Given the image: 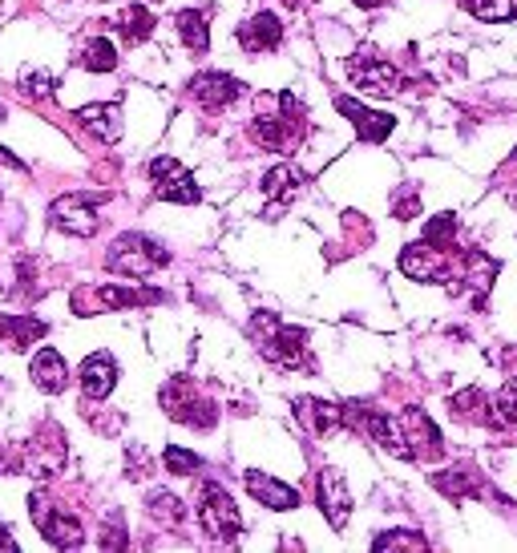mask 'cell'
I'll return each mask as SVG.
<instances>
[{
    "label": "cell",
    "instance_id": "1",
    "mask_svg": "<svg viewBox=\"0 0 517 553\" xmlns=\"http://www.w3.org/2000/svg\"><path fill=\"white\" fill-rule=\"evenodd\" d=\"M251 340H255V348L275 368H303L307 364V336H303V327H287L271 311H255L251 315Z\"/></svg>",
    "mask_w": 517,
    "mask_h": 553
},
{
    "label": "cell",
    "instance_id": "2",
    "mask_svg": "<svg viewBox=\"0 0 517 553\" xmlns=\"http://www.w3.org/2000/svg\"><path fill=\"white\" fill-rule=\"evenodd\" d=\"M198 517H202V529L211 533L215 541H223V545H231L239 537V529H243V513H239V505L231 501V493L219 481H206L198 489Z\"/></svg>",
    "mask_w": 517,
    "mask_h": 553
},
{
    "label": "cell",
    "instance_id": "3",
    "mask_svg": "<svg viewBox=\"0 0 517 553\" xmlns=\"http://www.w3.org/2000/svg\"><path fill=\"white\" fill-rule=\"evenodd\" d=\"M110 263H114V271H122V275H130V279H146V275H154L158 267L170 263V251L158 247V243H150V239L126 235V239L114 247Z\"/></svg>",
    "mask_w": 517,
    "mask_h": 553
},
{
    "label": "cell",
    "instance_id": "4",
    "mask_svg": "<svg viewBox=\"0 0 517 553\" xmlns=\"http://www.w3.org/2000/svg\"><path fill=\"white\" fill-rule=\"evenodd\" d=\"M93 198H81V194H65L49 206V223L73 239H89L97 231V214H93Z\"/></svg>",
    "mask_w": 517,
    "mask_h": 553
},
{
    "label": "cell",
    "instance_id": "5",
    "mask_svg": "<svg viewBox=\"0 0 517 553\" xmlns=\"http://www.w3.org/2000/svg\"><path fill=\"white\" fill-rule=\"evenodd\" d=\"M162 404H166L182 424H194V428H211V424H215V408L194 392L190 380H170L166 392H162Z\"/></svg>",
    "mask_w": 517,
    "mask_h": 553
},
{
    "label": "cell",
    "instance_id": "6",
    "mask_svg": "<svg viewBox=\"0 0 517 553\" xmlns=\"http://www.w3.org/2000/svg\"><path fill=\"white\" fill-rule=\"evenodd\" d=\"M348 77L356 81L360 93H372V97H396L400 93V73L392 65L368 57V53H360V57L348 61Z\"/></svg>",
    "mask_w": 517,
    "mask_h": 553
},
{
    "label": "cell",
    "instance_id": "7",
    "mask_svg": "<svg viewBox=\"0 0 517 553\" xmlns=\"http://www.w3.org/2000/svg\"><path fill=\"white\" fill-rule=\"evenodd\" d=\"M400 271H404L408 279H417V283H437V279L453 275L445 251H441L437 243H429V239H425V243H412V247L400 255Z\"/></svg>",
    "mask_w": 517,
    "mask_h": 553
},
{
    "label": "cell",
    "instance_id": "8",
    "mask_svg": "<svg viewBox=\"0 0 517 553\" xmlns=\"http://www.w3.org/2000/svg\"><path fill=\"white\" fill-rule=\"evenodd\" d=\"M61 461H65V440H61V432H57V428H49V432L33 436L29 445L21 449V465H25V473H29V477H49V473H57V469H61Z\"/></svg>",
    "mask_w": 517,
    "mask_h": 553
},
{
    "label": "cell",
    "instance_id": "9",
    "mask_svg": "<svg viewBox=\"0 0 517 553\" xmlns=\"http://www.w3.org/2000/svg\"><path fill=\"white\" fill-rule=\"evenodd\" d=\"M400 432H404V440H408L412 461H429V457L441 453V432H437V424H433L421 408H408V412L400 416Z\"/></svg>",
    "mask_w": 517,
    "mask_h": 553
},
{
    "label": "cell",
    "instance_id": "10",
    "mask_svg": "<svg viewBox=\"0 0 517 553\" xmlns=\"http://www.w3.org/2000/svg\"><path fill=\"white\" fill-rule=\"evenodd\" d=\"M320 505H324L328 525L340 533L348 525V517H352V497H348V485H344V477L336 469H324L320 473Z\"/></svg>",
    "mask_w": 517,
    "mask_h": 553
},
{
    "label": "cell",
    "instance_id": "11",
    "mask_svg": "<svg viewBox=\"0 0 517 553\" xmlns=\"http://www.w3.org/2000/svg\"><path fill=\"white\" fill-rule=\"evenodd\" d=\"M190 89H194V97L206 109H223V105H231V101L243 97V81H235L231 73H198L190 81Z\"/></svg>",
    "mask_w": 517,
    "mask_h": 553
},
{
    "label": "cell",
    "instance_id": "12",
    "mask_svg": "<svg viewBox=\"0 0 517 553\" xmlns=\"http://www.w3.org/2000/svg\"><path fill=\"white\" fill-rule=\"evenodd\" d=\"M243 485H247L251 501H259V505H267V509H295V505H299V493H295L291 485L267 477L263 469H247Z\"/></svg>",
    "mask_w": 517,
    "mask_h": 553
},
{
    "label": "cell",
    "instance_id": "13",
    "mask_svg": "<svg viewBox=\"0 0 517 553\" xmlns=\"http://www.w3.org/2000/svg\"><path fill=\"white\" fill-rule=\"evenodd\" d=\"M336 109L340 114L360 130V142H372V146H380L388 134H392V126H396V118H388V114H368V109L360 105V101H352V97H336Z\"/></svg>",
    "mask_w": 517,
    "mask_h": 553
},
{
    "label": "cell",
    "instance_id": "14",
    "mask_svg": "<svg viewBox=\"0 0 517 553\" xmlns=\"http://www.w3.org/2000/svg\"><path fill=\"white\" fill-rule=\"evenodd\" d=\"M295 416H299V424H303L307 432H312V436H332V432L344 424V408H340V404L307 400V396L295 400Z\"/></svg>",
    "mask_w": 517,
    "mask_h": 553
},
{
    "label": "cell",
    "instance_id": "15",
    "mask_svg": "<svg viewBox=\"0 0 517 553\" xmlns=\"http://www.w3.org/2000/svg\"><path fill=\"white\" fill-rule=\"evenodd\" d=\"M118 384V372H114V360L106 352H93L85 364H81V388L89 400H106Z\"/></svg>",
    "mask_w": 517,
    "mask_h": 553
},
{
    "label": "cell",
    "instance_id": "16",
    "mask_svg": "<svg viewBox=\"0 0 517 553\" xmlns=\"http://www.w3.org/2000/svg\"><path fill=\"white\" fill-rule=\"evenodd\" d=\"M81 126L97 138V142H118L122 138V109L110 101V105H85L81 109Z\"/></svg>",
    "mask_w": 517,
    "mask_h": 553
},
{
    "label": "cell",
    "instance_id": "17",
    "mask_svg": "<svg viewBox=\"0 0 517 553\" xmlns=\"http://www.w3.org/2000/svg\"><path fill=\"white\" fill-rule=\"evenodd\" d=\"M45 323L41 319H29V315H0V340H5L13 352H25L33 348L37 340H45Z\"/></svg>",
    "mask_w": 517,
    "mask_h": 553
},
{
    "label": "cell",
    "instance_id": "18",
    "mask_svg": "<svg viewBox=\"0 0 517 553\" xmlns=\"http://www.w3.org/2000/svg\"><path fill=\"white\" fill-rule=\"evenodd\" d=\"M279 21L271 17V13H259V17H251V21H243L239 29H235V37H239V45L247 49V53H263V49H275L279 45Z\"/></svg>",
    "mask_w": 517,
    "mask_h": 553
},
{
    "label": "cell",
    "instance_id": "19",
    "mask_svg": "<svg viewBox=\"0 0 517 553\" xmlns=\"http://www.w3.org/2000/svg\"><path fill=\"white\" fill-rule=\"evenodd\" d=\"M33 384L41 388V392H49V396H57L65 384H69V372H65V360H61V352H53V348H41L37 356H33Z\"/></svg>",
    "mask_w": 517,
    "mask_h": 553
},
{
    "label": "cell",
    "instance_id": "20",
    "mask_svg": "<svg viewBox=\"0 0 517 553\" xmlns=\"http://www.w3.org/2000/svg\"><path fill=\"white\" fill-rule=\"evenodd\" d=\"M37 529H41L45 541L57 545V549H77V545H81V521H77V517H65V513H57V509H53Z\"/></svg>",
    "mask_w": 517,
    "mask_h": 553
},
{
    "label": "cell",
    "instance_id": "21",
    "mask_svg": "<svg viewBox=\"0 0 517 553\" xmlns=\"http://www.w3.org/2000/svg\"><path fill=\"white\" fill-rule=\"evenodd\" d=\"M114 25H118V33H122L126 45H138V41H146L154 33V13L146 5H130V9H122L114 17Z\"/></svg>",
    "mask_w": 517,
    "mask_h": 553
},
{
    "label": "cell",
    "instance_id": "22",
    "mask_svg": "<svg viewBox=\"0 0 517 553\" xmlns=\"http://www.w3.org/2000/svg\"><path fill=\"white\" fill-rule=\"evenodd\" d=\"M158 198H162V202H182V206H194L202 194H198L194 178L178 166V170H170L166 178H158Z\"/></svg>",
    "mask_w": 517,
    "mask_h": 553
},
{
    "label": "cell",
    "instance_id": "23",
    "mask_svg": "<svg viewBox=\"0 0 517 553\" xmlns=\"http://www.w3.org/2000/svg\"><path fill=\"white\" fill-rule=\"evenodd\" d=\"M485 420H489L493 428H513V424H517V376H513V380H505V384H501V392L489 400Z\"/></svg>",
    "mask_w": 517,
    "mask_h": 553
},
{
    "label": "cell",
    "instance_id": "24",
    "mask_svg": "<svg viewBox=\"0 0 517 553\" xmlns=\"http://www.w3.org/2000/svg\"><path fill=\"white\" fill-rule=\"evenodd\" d=\"M299 186H303V178H299V170H295V166H275V170H267V174H263V190H267L279 206H287V202L299 194Z\"/></svg>",
    "mask_w": 517,
    "mask_h": 553
},
{
    "label": "cell",
    "instance_id": "25",
    "mask_svg": "<svg viewBox=\"0 0 517 553\" xmlns=\"http://www.w3.org/2000/svg\"><path fill=\"white\" fill-rule=\"evenodd\" d=\"M178 37H182V45H186L190 53H202L206 45H211V25H206L202 13L186 9V13H178Z\"/></svg>",
    "mask_w": 517,
    "mask_h": 553
},
{
    "label": "cell",
    "instance_id": "26",
    "mask_svg": "<svg viewBox=\"0 0 517 553\" xmlns=\"http://www.w3.org/2000/svg\"><path fill=\"white\" fill-rule=\"evenodd\" d=\"M81 65H85L89 73H110V69L118 65V49H114V41L93 37V41L81 49Z\"/></svg>",
    "mask_w": 517,
    "mask_h": 553
},
{
    "label": "cell",
    "instance_id": "27",
    "mask_svg": "<svg viewBox=\"0 0 517 553\" xmlns=\"http://www.w3.org/2000/svg\"><path fill=\"white\" fill-rule=\"evenodd\" d=\"M461 5L477 21H513L517 17V0H461Z\"/></svg>",
    "mask_w": 517,
    "mask_h": 553
},
{
    "label": "cell",
    "instance_id": "28",
    "mask_svg": "<svg viewBox=\"0 0 517 553\" xmlns=\"http://www.w3.org/2000/svg\"><path fill=\"white\" fill-rule=\"evenodd\" d=\"M372 549H376V553H392V549H412V553H429V541H425V537H417V533H408V529H392V533L376 537V541H372Z\"/></svg>",
    "mask_w": 517,
    "mask_h": 553
},
{
    "label": "cell",
    "instance_id": "29",
    "mask_svg": "<svg viewBox=\"0 0 517 553\" xmlns=\"http://www.w3.org/2000/svg\"><path fill=\"white\" fill-rule=\"evenodd\" d=\"M481 400H485L481 388H465V392H457V396H453V416H457V420H485L489 404H481Z\"/></svg>",
    "mask_w": 517,
    "mask_h": 553
},
{
    "label": "cell",
    "instance_id": "30",
    "mask_svg": "<svg viewBox=\"0 0 517 553\" xmlns=\"http://www.w3.org/2000/svg\"><path fill=\"white\" fill-rule=\"evenodd\" d=\"M433 485H437L449 501H461V497H469V493H473V481H469V473H461V469H453V473H437V477H433Z\"/></svg>",
    "mask_w": 517,
    "mask_h": 553
},
{
    "label": "cell",
    "instance_id": "31",
    "mask_svg": "<svg viewBox=\"0 0 517 553\" xmlns=\"http://www.w3.org/2000/svg\"><path fill=\"white\" fill-rule=\"evenodd\" d=\"M150 513L162 521V525H182V517H186V509H182V501L178 497H170V493H154V501H150Z\"/></svg>",
    "mask_w": 517,
    "mask_h": 553
},
{
    "label": "cell",
    "instance_id": "32",
    "mask_svg": "<svg viewBox=\"0 0 517 553\" xmlns=\"http://www.w3.org/2000/svg\"><path fill=\"white\" fill-rule=\"evenodd\" d=\"M97 299L110 303V307H142L146 299H158V295H142V291H126V287H101Z\"/></svg>",
    "mask_w": 517,
    "mask_h": 553
},
{
    "label": "cell",
    "instance_id": "33",
    "mask_svg": "<svg viewBox=\"0 0 517 553\" xmlns=\"http://www.w3.org/2000/svg\"><path fill=\"white\" fill-rule=\"evenodd\" d=\"M453 227H457V214H453V210H445V214H437L433 223L425 227V239H429V243H437V247H445V243H453Z\"/></svg>",
    "mask_w": 517,
    "mask_h": 553
},
{
    "label": "cell",
    "instance_id": "34",
    "mask_svg": "<svg viewBox=\"0 0 517 553\" xmlns=\"http://www.w3.org/2000/svg\"><path fill=\"white\" fill-rule=\"evenodd\" d=\"M166 469H170L174 477H194V473L202 469V461H198L194 453H186V449H166Z\"/></svg>",
    "mask_w": 517,
    "mask_h": 553
},
{
    "label": "cell",
    "instance_id": "35",
    "mask_svg": "<svg viewBox=\"0 0 517 553\" xmlns=\"http://www.w3.org/2000/svg\"><path fill=\"white\" fill-rule=\"evenodd\" d=\"M170 170H178L174 158H154V162H150V178H166Z\"/></svg>",
    "mask_w": 517,
    "mask_h": 553
},
{
    "label": "cell",
    "instance_id": "36",
    "mask_svg": "<svg viewBox=\"0 0 517 553\" xmlns=\"http://www.w3.org/2000/svg\"><path fill=\"white\" fill-rule=\"evenodd\" d=\"M0 549H17V537L9 533V525H5V521H0Z\"/></svg>",
    "mask_w": 517,
    "mask_h": 553
},
{
    "label": "cell",
    "instance_id": "37",
    "mask_svg": "<svg viewBox=\"0 0 517 553\" xmlns=\"http://www.w3.org/2000/svg\"><path fill=\"white\" fill-rule=\"evenodd\" d=\"M360 9H380V5H388V0H356Z\"/></svg>",
    "mask_w": 517,
    "mask_h": 553
},
{
    "label": "cell",
    "instance_id": "38",
    "mask_svg": "<svg viewBox=\"0 0 517 553\" xmlns=\"http://www.w3.org/2000/svg\"><path fill=\"white\" fill-rule=\"evenodd\" d=\"M0 122H5V109H0Z\"/></svg>",
    "mask_w": 517,
    "mask_h": 553
}]
</instances>
